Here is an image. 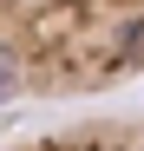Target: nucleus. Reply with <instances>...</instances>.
I'll list each match as a JSON object with an SVG mask.
<instances>
[{"label": "nucleus", "instance_id": "obj_1", "mask_svg": "<svg viewBox=\"0 0 144 151\" xmlns=\"http://www.w3.org/2000/svg\"><path fill=\"white\" fill-rule=\"evenodd\" d=\"M144 72V0H0V105L92 99Z\"/></svg>", "mask_w": 144, "mask_h": 151}, {"label": "nucleus", "instance_id": "obj_2", "mask_svg": "<svg viewBox=\"0 0 144 151\" xmlns=\"http://www.w3.org/2000/svg\"><path fill=\"white\" fill-rule=\"evenodd\" d=\"M0 151H144V118H79V125L13 138Z\"/></svg>", "mask_w": 144, "mask_h": 151}]
</instances>
